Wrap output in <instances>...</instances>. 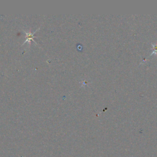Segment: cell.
I'll list each match as a JSON object with an SVG mask.
<instances>
[{
    "label": "cell",
    "mask_w": 157,
    "mask_h": 157,
    "mask_svg": "<svg viewBox=\"0 0 157 157\" xmlns=\"http://www.w3.org/2000/svg\"><path fill=\"white\" fill-rule=\"evenodd\" d=\"M38 29H37L36 31H35L34 32H33V33H31V32H26V31H25V33H26V40L24 42V43H23V44H25L26 42H30L31 41H34V34L37 31ZM35 42V41H34Z\"/></svg>",
    "instance_id": "6da1fadb"
}]
</instances>
